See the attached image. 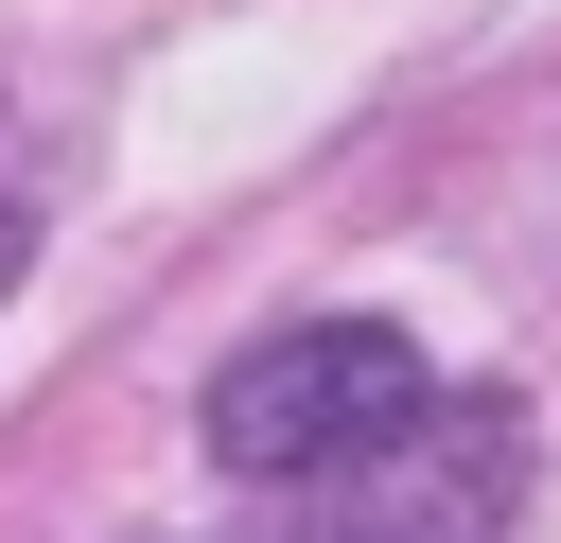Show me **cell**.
Here are the masks:
<instances>
[{
	"label": "cell",
	"instance_id": "7a4b0ae2",
	"mask_svg": "<svg viewBox=\"0 0 561 543\" xmlns=\"http://www.w3.org/2000/svg\"><path fill=\"white\" fill-rule=\"evenodd\" d=\"M508 508H526V403L438 385V403H421L386 455L316 473L280 543H508Z\"/></svg>",
	"mask_w": 561,
	"mask_h": 543
},
{
	"label": "cell",
	"instance_id": "6da1fadb",
	"mask_svg": "<svg viewBox=\"0 0 561 543\" xmlns=\"http://www.w3.org/2000/svg\"><path fill=\"white\" fill-rule=\"evenodd\" d=\"M438 403V368H421V333H386V315H280L263 350H228L210 368V455L245 473V490H316V473H351V455H386L403 420Z\"/></svg>",
	"mask_w": 561,
	"mask_h": 543
}]
</instances>
